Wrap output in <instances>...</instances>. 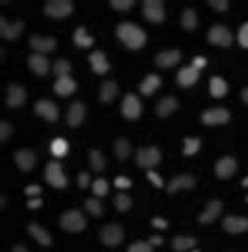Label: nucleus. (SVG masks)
<instances>
[{
    "mask_svg": "<svg viewBox=\"0 0 248 252\" xmlns=\"http://www.w3.org/2000/svg\"><path fill=\"white\" fill-rule=\"evenodd\" d=\"M229 120V112L227 109H223V107H217V109H209V112H204L202 114V122L204 124H225Z\"/></svg>",
    "mask_w": 248,
    "mask_h": 252,
    "instance_id": "nucleus-13",
    "label": "nucleus"
},
{
    "mask_svg": "<svg viewBox=\"0 0 248 252\" xmlns=\"http://www.w3.org/2000/svg\"><path fill=\"white\" fill-rule=\"evenodd\" d=\"M55 74H57L59 78H63V76H68L70 74V69H71V63L68 61V59H57L55 61Z\"/></svg>",
    "mask_w": 248,
    "mask_h": 252,
    "instance_id": "nucleus-39",
    "label": "nucleus"
},
{
    "mask_svg": "<svg viewBox=\"0 0 248 252\" xmlns=\"http://www.w3.org/2000/svg\"><path fill=\"white\" fill-rule=\"evenodd\" d=\"M116 94H118V84L114 82V80H107V82H103V86H101V101H114L116 99Z\"/></svg>",
    "mask_w": 248,
    "mask_h": 252,
    "instance_id": "nucleus-28",
    "label": "nucleus"
},
{
    "mask_svg": "<svg viewBox=\"0 0 248 252\" xmlns=\"http://www.w3.org/2000/svg\"><path fill=\"white\" fill-rule=\"evenodd\" d=\"M147 179H149V181H151V183H154L156 187H162V179H160L154 170H147Z\"/></svg>",
    "mask_w": 248,
    "mask_h": 252,
    "instance_id": "nucleus-48",
    "label": "nucleus"
},
{
    "mask_svg": "<svg viewBox=\"0 0 248 252\" xmlns=\"http://www.w3.org/2000/svg\"><path fill=\"white\" fill-rule=\"evenodd\" d=\"M74 11V4L70 0H49L44 4V13L49 17H55V19H61V17H68Z\"/></svg>",
    "mask_w": 248,
    "mask_h": 252,
    "instance_id": "nucleus-3",
    "label": "nucleus"
},
{
    "mask_svg": "<svg viewBox=\"0 0 248 252\" xmlns=\"http://www.w3.org/2000/svg\"><path fill=\"white\" fill-rule=\"evenodd\" d=\"M93 191H95V195H106L107 193V181L106 179H97L93 183Z\"/></svg>",
    "mask_w": 248,
    "mask_h": 252,
    "instance_id": "nucleus-41",
    "label": "nucleus"
},
{
    "mask_svg": "<svg viewBox=\"0 0 248 252\" xmlns=\"http://www.w3.org/2000/svg\"><path fill=\"white\" fill-rule=\"evenodd\" d=\"M181 61V53L179 51H164L156 57V65L158 67H173L175 63Z\"/></svg>",
    "mask_w": 248,
    "mask_h": 252,
    "instance_id": "nucleus-19",
    "label": "nucleus"
},
{
    "mask_svg": "<svg viewBox=\"0 0 248 252\" xmlns=\"http://www.w3.org/2000/svg\"><path fill=\"white\" fill-rule=\"evenodd\" d=\"M194 185H196L194 177H191V175H181V177H175L169 183V191L175 193V191H179V189H191Z\"/></svg>",
    "mask_w": 248,
    "mask_h": 252,
    "instance_id": "nucleus-20",
    "label": "nucleus"
},
{
    "mask_svg": "<svg viewBox=\"0 0 248 252\" xmlns=\"http://www.w3.org/2000/svg\"><path fill=\"white\" fill-rule=\"evenodd\" d=\"M61 227L66 231H71V233H76V231H82L84 227H86V219L82 212H78V210H68L66 215L61 217Z\"/></svg>",
    "mask_w": 248,
    "mask_h": 252,
    "instance_id": "nucleus-2",
    "label": "nucleus"
},
{
    "mask_svg": "<svg viewBox=\"0 0 248 252\" xmlns=\"http://www.w3.org/2000/svg\"><path fill=\"white\" fill-rule=\"evenodd\" d=\"M133 0H111V6L114 9H118V11H129V9H133Z\"/></svg>",
    "mask_w": 248,
    "mask_h": 252,
    "instance_id": "nucleus-43",
    "label": "nucleus"
},
{
    "mask_svg": "<svg viewBox=\"0 0 248 252\" xmlns=\"http://www.w3.org/2000/svg\"><path fill=\"white\" fill-rule=\"evenodd\" d=\"M84 120V105L82 103H71L70 105V112H68V124L70 126H80Z\"/></svg>",
    "mask_w": 248,
    "mask_h": 252,
    "instance_id": "nucleus-24",
    "label": "nucleus"
},
{
    "mask_svg": "<svg viewBox=\"0 0 248 252\" xmlns=\"http://www.w3.org/2000/svg\"><path fill=\"white\" fill-rule=\"evenodd\" d=\"M246 185H248V179H244V187H246Z\"/></svg>",
    "mask_w": 248,
    "mask_h": 252,
    "instance_id": "nucleus-57",
    "label": "nucleus"
},
{
    "mask_svg": "<svg viewBox=\"0 0 248 252\" xmlns=\"http://www.w3.org/2000/svg\"><path fill=\"white\" fill-rule=\"evenodd\" d=\"M89 61H91V65L95 69V74H106L109 69V63L106 61V55H103L101 51H95L89 57Z\"/></svg>",
    "mask_w": 248,
    "mask_h": 252,
    "instance_id": "nucleus-26",
    "label": "nucleus"
},
{
    "mask_svg": "<svg viewBox=\"0 0 248 252\" xmlns=\"http://www.w3.org/2000/svg\"><path fill=\"white\" fill-rule=\"evenodd\" d=\"M242 99H244V103H248V89L242 91Z\"/></svg>",
    "mask_w": 248,
    "mask_h": 252,
    "instance_id": "nucleus-56",
    "label": "nucleus"
},
{
    "mask_svg": "<svg viewBox=\"0 0 248 252\" xmlns=\"http://www.w3.org/2000/svg\"><path fill=\"white\" fill-rule=\"evenodd\" d=\"M46 181H49L53 187H66L68 185V179H66V175H63L59 162H49L46 164Z\"/></svg>",
    "mask_w": 248,
    "mask_h": 252,
    "instance_id": "nucleus-7",
    "label": "nucleus"
},
{
    "mask_svg": "<svg viewBox=\"0 0 248 252\" xmlns=\"http://www.w3.org/2000/svg\"><path fill=\"white\" fill-rule=\"evenodd\" d=\"M114 206L120 212H129V208L133 206V200L129 198V195H124V193H118L116 198H114Z\"/></svg>",
    "mask_w": 248,
    "mask_h": 252,
    "instance_id": "nucleus-35",
    "label": "nucleus"
},
{
    "mask_svg": "<svg viewBox=\"0 0 248 252\" xmlns=\"http://www.w3.org/2000/svg\"><path fill=\"white\" fill-rule=\"evenodd\" d=\"M223 229H225L227 233H244L248 231V219L244 217H227L225 220H223Z\"/></svg>",
    "mask_w": 248,
    "mask_h": 252,
    "instance_id": "nucleus-11",
    "label": "nucleus"
},
{
    "mask_svg": "<svg viewBox=\"0 0 248 252\" xmlns=\"http://www.w3.org/2000/svg\"><path fill=\"white\" fill-rule=\"evenodd\" d=\"M209 4L213 6V9H217V11H227V6H229L227 0H211Z\"/></svg>",
    "mask_w": 248,
    "mask_h": 252,
    "instance_id": "nucleus-46",
    "label": "nucleus"
},
{
    "mask_svg": "<svg viewBox=\"0 0 248 252\" xmlns=\"http://www.w3.org/2000/svg\"><path fill=\"white\" fill-rule=\"evenodd\" d=\"M160 149L158 147H141L137 152V164L141 168H147L151 170L156 166V164H160Z\"/></svg>",
    "mask_w": 248,
    "mask_h": 252,
    "instance_id": "nucleus-4",
    "label": "nucleus"
},
{
    "mask_svg": "<svg viewBox=\"0 0 248 252\" xmlns=\"http://www.w3.org/2000/svg\"><path fill=\"white\" fill-rule=\"evenodd\" d=\"M219 212H221V202L219 200H211L209 206H206V210L198 217V220L200 223H213V220L219 217Z\"/></svg>",
    "mask_w": 248,
    "mask_h": 252,
    "instance_id": "nucleus-22",
    "label": "nucleus"
},
{
    "mask_svg": "<svg viewBox=\"0 0 248 252\" xmlns=\"http://www.w3.org/2000/svg\"><path fill=\"white\" fill-rule=\"evenodd\" d=\"M34 109H36V114H38V116H42L44 120H49V122H55V120L59 118V109H57V105H55L53 101H49V99L38 101Z\"/></svg>",
    "mask_w": 248,
    "mask_h": 252,
    "instance_id": "nucleus-9",
    "label": "nucleus"
},
{
    "mask_svg": "<svg viewBox=\"0 0 248 252\" xmlns=\"http://www.w3.org/2000/svg\"><path fill=\"white\" fill-rule=\"evenodd\" d=\"M149 244L151 246H158V244H162V238H160V235H154V238H149Z\"/></svg>",
    "mask_w": 248,
    "mask_h": 252,
    "instance_id": "nucleus-54",
    "label": "nucleus"
},
{
    "mask_svg": "<svg viewBox=\"0 0 248 252\" xmlns=\"http://www.w3.org/2000/svg\"><path fill=\"white\" fill-rule=\"evenodd\" d=\"M204 65H206V59H204V57H196V59H194V67H196V69L204 67Z\"/></svg>",
    "mask_w": 248,
    "mask_h": 252,
    "instance_id": "nucleus-53",
    "label": "nucleus"
},
{
    "mask_svg": "<svg viewBox=\"0 0 248 252\" xmlns=\"http://www.w3.org/2000/svg\"><path fill=\"white\" fill-rule=\"evenodd\" d=\"M28 231L32 233V238H34L38 244H42V246H51V233L46 231V229H42L38 223H30V227H28Z\"/></svg>",
    "mask_w": 248,
    "mask_h": 252,
    "instance_id": "nucleus-21",
    "label": "nucleus"
},
{
    "mask_svg": "<svg viewBox=\"0 0 248 252\" xmlns=\"http://www.w3.org/2000/svg\"><path fill=\"white\" fill-rule=\"evenodd\" d=\"M209 40L213 44H217V46H229L231 44V34H229V30L225 26H213L211 32H209Z\"/></svg>",
    "mask_w": 248,
    "mask_h": 252,
    "instance_id": "nucleus-8",
    "label": "nucleus"
},
{
    "mask_svg": "<svg viewBox=\"0 0 248 252\" xmlns=\"http://www.w3.org/2000/svg\"><path fill=\"white\" fill-rule=\"evenodd\" d=\"M84 208L91 212L93 217H101L103 215V206H101V202L99 200H95V198H89L84 202Z\"/></svg>",
    "mask_w": 248,
    "mask_h": 252,
    "instance_id": "nucleus-38",
    "label": "nucleus"
},
{
    "mask_svg": "<svg viewBox=\"0 0 248 252\" xmlns=\"http://www.w3.org/2000/svg\"><path fill=\"white\" fill-rule=\"evenodd\" d=\"M40 206H42V200H38V198H32V200L28 202V208H32V210L40 208Z\"/></svg>",
    "mask_w": 248,
    "mask_h": 252,
    "instance_id": "nucleus-51",
    "label": "nucleus"
},
{
    "mask_svg": "<svg viewBox=\"0 0 248 252\" xmlns=\"http://www.w3.org/2000/svg\"><path fill=\"white\" fill-rule=\"evenodd\" d=\"M91 166L95 170H103V168H106V160H103V154L99 152V149H93V152H91Z\"/></svg>",
    "mask_w": 248,
    "mask_h": 252,
    "instance_id": "nucleus-40",
    "label": "nucleus"
},
{
    "mask_svg": "<svg viewBox=\"0 0 248 252\" xmlns=\"http://www.w3.org/2000/svg\"><path fill=\"white\" fill-rule=\"evenodd\" d=\"M143 15L145 19H149L151 23H162L164 21V4L158 2V0H145L143 2Z\"/></svg>",
    "mask_w": 248,
    "mask_h": 252,
    "instance_id": "nucleus-6",
    "label": "nucleus"
},
{
    "mask_svg": "<svg viewBox=\"0 0 248 252\" xmlns=\"http://www.w3.org/2000/svg\"><path fill=\"white\" fill-rule=\"evenodd\" d=\"M122 114L124 118H129V120H137L139 114H141V103L139 99L135 97V94H126L124 101H122Z\"/></svg>",
    "mask_w": 248,
    "mask_h": 252,
    "instance_id": "nucleus-10",
    "label": "nucleus"
},
{
    "mask_svg": "<svg viewBox=\"0 0 248 252\" xmlns=\"http://www.w3.org/2000/svg\"><path fill=\"white\" fill-rule=\"evenodd\" d=\"M74 42H76V46H80V49H89V46L93 44V38L86 34L84 28H78L76 34H74Z\"/></svg>",
    "mask_w": 248,
    "mask_h": 252,
    "instance_id": "nucleus-32",
    "label": "nucleus"
},
{
    "mask_svg": "<svg viewBox=\"0 0 248 252\" xmlns=\"http://www.w3.org/2000/svg\"><path fill=\"white\" fill-rule=\"evenodd\" d=\"M89 179H91V177H89V172H80V177H78V185L82 187V189H84V187H89Z\"/></svg>",
    "mask_w": 248,
    "mask_h": 252,
    "instance_id": "nucleus-49",
    "label": "nucleus"
},
{
    "mask_svg": "<svg viewBox=\"0 0 248 252\" xmlns=\"http://www.w3.org/2000/svg\"><path fill=\"white\" fill-rule=\"evenodd\" d=\"M40 193V187L38 185H30L26 187V195H38Z\"/></svg>",
    "mask_w": 248,
    "mask_h": 252,
    "instance_id": "nucleus-52",
    "label": "nucleus"
},
{
    "mask_svg": "<svg viewBox=\"0 0 248 252\" xmlns=\"http://www.w3.org/2000/svg\"><path fill=\"white\" fill-rule=\"evenodd\" d=\"M15 162H17V166L21 170H32L36 164V154L32 152V149H19L17 154H15Z\"/></svg>",
    "mask_w": 248,
    "mask_h": 252,
    "instance_id": "nucleus-17",
    "label": "nucleus"
},
{
    "mask_svg": "<svg viewBox=\"0 0 248 252\" xmlns=\"http://www.w3.org/2000/svg\"><path fill=\"white\" fill-rule=\"evenodd\" d=\"M196 246V240L194 238H185V235H177V238L173 240V248L177 252H183V250H189Z\"/></svg>",
    "mask_w": 248,
    "mask_h": 252,
    "instance_id": "nucleus-31",
    "label": "nucleus"
},
{
    "mask_svg": "<svg viewBox=\"0 0 248 252\" xmlns=\"http://www.w3.org/2000/svg\"><path fill=\"white\" fill-rule=\"evenodd\" d=\"M28 65H30V69L34 74H38V76H46L49 74V69H51V65H49V59L44 57V55H32V57H28Z\"/></svg>",
    "mask_w": 248,
    "mask_h": 252,
    "instance_id": "nucleus-14",
    "label": "nucleus"
},
{
    "mask_svg": "<svg viewBox=\"0 0 248 252\" xmlns=\"http://www.w3.org/2000/svg\"><path fill=\"white\" fill-rule=\"evenodd\" d=\"M11 132H13V126H11L9 122H0V139L6 141V139H9Z\"/></svg>",
    "mask_w": 248,
    "mask_h": 252,
    "instance_id": "nucleus-45",
    "label": "nucleus"
},
{
    "mask_svg": "<svg viewBox=\"0 0 248 252\" xmlns=\"http://www.w3.org/2000/svg\"><path fill=\"white\" fill-rule=\"evenodd\" d=\"M114 183H116V187H120V189H126V187H131V185H133V181H131V179H126V177H118Z\"/></svg>",
    "mask_w": 248,
    "mask_h": 252,
    "instance_id": "nucleus-47",
    "label": "nucleus"
},
{
    "mask_svg": "<svg viewBox=\"0 0 248 252\" xmlns=\"http://www.w3.org/2000/svg\"><path fill=\"white\" fill-rule=\"evenodd\" d=\"M99 238H101V242L106 244V246H118L120 242H122V238H124V231H122V227L120 225H106L101 229V233H99Z\"/></svg>",
    "mask_w": 248,
    "mask_h": 252,
    "instance_id": "nucleus-5",
    "label": "nucleus"
},
{
    "mask_svg": "<svg viewBox=\"0 0 248 252\" xmlns=\"http://www.w3.org/2000/svg\"><path fill=\"white\" fill-rule=\"evenodd\" d=\"M196 80H198V69L194 65L183 67L179 72V76H177L179 86H191V84H196Z\"/></svg>",
    "mask_w": 248,
    "mask_h": 252,
    "instance_id": "nucleus-25",
    "label": "nucleus"
},
{
    "mask_svg": "<svg viewBox=\"0 0 248 252\" xmlns=\"http://www.w3.org/2000/svg\"><path fill=\"white\" fill-rule=\"evenodd\" d=\"M194 252H198V250H194Z\"/></svg>",
    "mask_w": 248,
    "mask_h": 252,
    "instance_id": "nucleus-58",
    "label": "nucleus"
},
{
    "mask_svg": "<svg viewBox=\"0 0 248 252\" xmlns=\"http://www.w3.org/2000/svg\"><path fill=\"white\" fill-rule=\"evenodd\" d=\"M236 168H238V164H236L234 158L225 156V158H221V160L217 162V166H214V172H217L219 179H229V177L236 172Z\"/></svg>",
    "mask_w": 248,
    "mask_h": 252,
    "instance_id": "nucleus-12",
    "label": "nucleus"
},
{
    "mask_svg": "<svg viewBox=\"0 0 248 252\" xmlns=\"http://www.w3.org/2000/svg\"><path fill=\"white\" fill-rule=\"evenodd\" d=\"M238 40H240V44H242L244 49H248V23H244V26L240 28V32H238Z\"/></svg>",
    "mask_w": 248,
    "mask_h": 252,
    "instance_id": "nucleus-44",
    "label": "nucleus"
},
{
    "mask_svg": "<svg viewBox=\"0 0 248 252\" xmlns=\"http://www.w3.org/2000/svg\"><path fill=\"white\" fill-rule=\"evenodd\" d=\"M116 34H118L120 40H122L133 51H137V49H141V46L145 44V32H143L141 28H137L135 23H120Z\"/></svg>",
    "mask_w": 248,
    "mask_h": 252,
    "instance_id": "nucleus-1",
    "label": "nucleus"
},
{
    "mask_svg": "<svg viewBox=\"0 0 248 252\" xmlns=\"http://www.w3.org/2000/svg\"><path fill=\"white\" fill-rule=\"evenodd\" d=\"M30 46H32V49H36L40 55H44V53H51V51H55V46H57V40H55V38L32 36Z\"/></svg>",
    "mask_w": 248,
    "mask_h": 252,
    "instance_id": "nucleus-18",
    "label": "nucleus"
},
{
    "mask_svg": "<svg viewBox=\"0 0 248 252\" xmlns=\"http://www.w3.org/2000/svg\"><path fill=\"white\" fill-rule=\"evenodd\" d=\"M181 23H183V28H185L187 32L196 30V26H198L196 11H194V9H185V11H183V15H181Z\"/></svg>",
    "mask_w": 248,
    "mask_h": 252,
    "instance_id": "nucleus-29",
    "label": "nucleus"
},
{
    "mask_svg": "<svg viewBox=\"0 0 248 252\" xmlns=\"http://www.w3.org/2000/svg\"><path fill=\"white\" fill-rule=\"evenodd\" d=\"M26 103V91L19 84H11L6 91V105L9 107H21Z\"/></svg>",
    "mask_w": 248,
    "mask_h": 252,
    "instance_id": "nucleus-15",
    "label": "nucleus"
},
{
    "mask_svg": "<svg viewBox=\"0 0 248 252\" xmlns=\"http://www.w3.org/2000/svg\"><path fill=\"white\" fill-rule=\"evenodd\" d=\"M151 225L158 227V229H166V225H169V223H166L164 219H154V220H151Z\"/></svg>",
    "mask_w": 248,
    "mask_h": 252,
    "instance_id": "nucleus-50",
    "label": "nucleus"
},
{
    "mask_svg": "<svg viewBox=\"0 0 248 252\" xmlns=\"http://www.w3.org/2000/svg\"><path fill=\"white\" fill-rule=\"evenodd\" d=\"M177 107H179V103H177V99H173V97H164L162 101L158 103V116L160 118H166V116H171L173 112H177Z\"/></svg>",
    "mask_w": 248,
    "mask_h": 252,
    "instance_id": "nucleus-27",
    "label": "nucleus"
},
{
    "mask_svg": "<svg viewBox=\"0 0 248 252\" xmlns=\"http://www.w3.org/2000/svg\"><path fill=\"white\" fill-rule=\"evenodd\" d=\"M200 149V139H194V137H187L183 141V154L185 156H194Z\"/></svg>",
    "mask_w": 248,
    "mask_h": 252,
    "instance_id": "nucleus-36",
    "label": "nucleus"
},
{
    "mask_svg": "<svg viewBox=\"0 0 248 252\" xmlns=\"http://www.w3.org/2000/svg\"><path fill=\"white\" fill-rule=\"evenodd\" d=\"M13 252H28V248H26V246H15Z\"/></svg>",
    "mask_w": 248,
    "mask_h": 252,
    "instance_id": "nucleus-55",
    "label": "nucleus"
},
{
    "mask_svg": "<svg viewBox=\"0 0 248 252\" xmlns=\"http://www.w3.org/2000/svg\"><path fill=\"white\" fill-rule=\"evenodd\" d=\"M21 32H23V21H15L13 26H9V21L4 17L0 19V34H2L4 40H15Z\"/></svg>",
    "mask_w": 248,
    "mask_h": 252,
    "instance_id": "nucleus-16",
    "label": "nucleus"
},
{
    "mask_svg": "<svg viewBox=\"0 0 248 252\" xmlns=\"http://www.w3.org/2000/svg\"><path fill=\"white\" fill-rule=\"evenodd\" d=\"M114 152L118 156V160H126L129 154H131V143L126 139H118L116 143H114Z\"/></svg>",
    "mask_w": 248,
    "mask_h": 252,
    "instance_id": "nucleus-34",
    "label": "nucleus"
},
{
    "mask_svg": "<svg viewBox=\"0 0 248 252\" xmlns=\"http://www.w3.org/2000/svg\"><path fill=\"white\" fill-rule=\"evenodd\" d=\"M129 252H151V244L149 242H135L129 246Z\"/></svg>",
    "mask_w": 248,
    "mask_h": 252,
    "instance_id": "nucleus-42",
    "label": "nucleus"
},
{
    "mask_svg": "<svg viewBox=\"0 0 248 252\" xmlns=\"http://www.w3.org/2000/svg\"><path fill=\"white\" fill-rule=\"evenodd\" d=\"M76 91V82L71 80L70 76H63V78H57V82H55V93L61 94V97H68Z\"/></svg>",
    "mask_w": 248,
    "mask_h": 252,
    "instance_id": "nucleus-23",
    "label": "nucleus"
},
{
    "mask_svg": "<svg viewBox=\"0 0 248 252\" xmlns=\"http://www.w3.org/2000/svg\"><path fill=\"white\" fill-rule=\"evenodd\" d=\"M211 93H213V97L221 99L223 94L227 93V82L223 80V78H213L211 80Z\"/></svg>",
    "mask_w": 248,
    "mask_h": 252,
    "instance_id": "nucleus-33",
    "label": "nucleus"
},
{
    "mask_svg": "<svg viewBox=\"0 0 248 252\" xmlns=\"http://www.w3.org/2000/svg\"><path fill=\"white\" fill-rule=\"evenodd\" d=\"M158 86H160V78H158L156 74H149V76L145 78V80L141 82L139 89H141V93H143V94H151V93H154V91L158 89Z\"/></svg>",
    "mask_w": 248,
    "mask_h": 252,
    "instance_id": "nucleus-30",
    "label": "nucleus"
},
{
    "mask_svg": "<svg viewBox=\"0 0 248 252\" xmlns=\"http://www.w3.org/2000/svg\"><path fill=\"white\" fill-rule=\"evenodd\" d=\"M51 152L53 156H66L68 154V141L66 139H55L53 143H51Z\"/></svg>",
    "mask_w": 248,
    "mask_h": 252,
    "instance_id": "nucleus-37",
    "label": "nucleus"
}]
</instances>
